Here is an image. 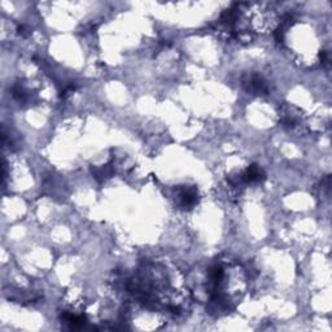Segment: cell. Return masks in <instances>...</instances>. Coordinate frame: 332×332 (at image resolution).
Returning <instances> with one entry per match:
<instances>
[{
  "mask_svg": "<svg viewBox=\"0 0 332 332\" xmlns=\"http://www.w3.org/2000/svg\"><path fill=\"white\" fill-rule=\"evenodd\" d=\"M243 85L247 87L248 91L260 95V94H267L269 89L265 82V79L260 74H250L243 79Z\"/></svg>",
  "mask_w": 332,
  "mask_h": 332,
  "instance_id": "obj_1",
  "label": "cell"
},
{
  "mask_svg": "<svg viewBox=\"0 0 332 332\" xmlns=\"http://www.w3.org/2000/svg\"><path fill=\"white\" fill-rule=\"evenodd\" d=\"M179 197H181V204L185 208L193 206L197 202V191L191 187H185L179 192Z\"/></svg>",
  "mask_w": 332,
  "mask_h": 332,
  "instance_id": "obj_2",
  "label": "cell"
},
{
  "mask_svg": "<svg viewBox=\"0 0 332 332\" xmlns=\"http://www.w3.org/2000/svg\"><path fill=\"white\" fill-rule=\"evenodd\" d=\"M244 182H261L266 178L265 171L258 166V165H250L249 168L243 173Z\"/></svg>",
  "mask_w": 332,
  "mask_h": 332,
  "instance_id": "obj_3",
  "label": "cell"
}]
</instances>
